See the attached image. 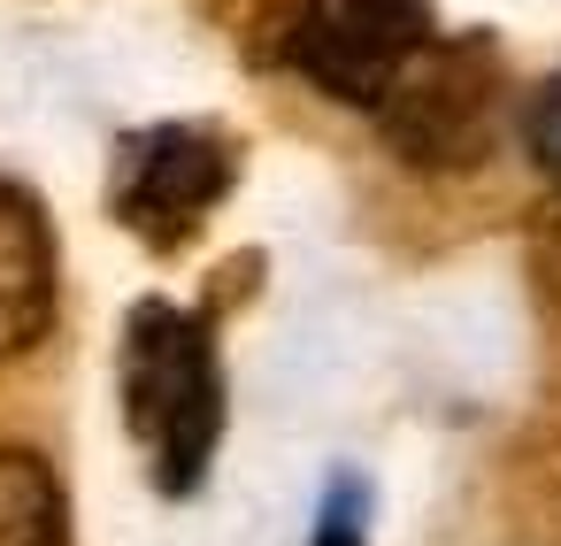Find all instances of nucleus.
<instances>
[{
  "label": "nucleus",
  "mask_w": 561,
  "mask_h": 546,
  "mask_svg": "<svg viewBox=\"0 0 561 546\" xmlns=\"http://www.w3.org/2000/svg\"><path fill=\"white\" fill-rule=\"evenodd\" d=\"M124 423L154 469V492L193 500L224 446V369L216 331L185 316L178 300H139L124 323Z\"/></svg>",
  "instance_id": "f257e3e1"
},
{
  "label": "nucleus",
  "mask_w": 561,
  "mask_h": 546,
  "mask_svg": "<svg viewBox=\"0 0 561 546\" xmlns=\"http://www.w3.org/2000/svg\"><path fill=\"white\" fill-rule=\"evenodd\" d=\"M507 124V70L492 39H423L377 101V132L415 170H477Z\"/></svg>",
  "instance_id": "f03ea898"
},
{
  "label": "nucleus",
  "mask_w": 561,
  "mask_h": 546,
  "mask_svg": "<svg viewBox=\"0 0 561 546\" xmlns=\"http://www.w3.org/2000/svg\"><path fill=\"white\" fill-rule=\"evenodd\" d=\"M239 155L224 132L208 124H147L116 147V178H108V208L131 239H147L154 254H178L231 193Z\"/></svg>",
  "instance_id": "7ed1b4c3"
},
{
  "label": "nucleus",
  "mask_w": 561,
  "mask_h": 546,
  "mask_svg": "<svg viewBox=\"0 0 561 546\" xmlns=\"http://www.w3.org/2000/svg\"><path fill=\"white\" fill-rule=\"evenodd\" d=\"M423 39H431L423 0H293L285 62L316 93H331L346 109H377Z\"/></svg>",
  "instance_id": "20e7f679"
},
{
  "label": "nucleus",
  "mask_w": 561,
  "mask_h": 546,
  "mask_svg": "<svg viewBox=\"0 0 561 546\" xmlns=\"http://www.w3.org/2000/svg\"><path fill=\"white\" fill-rule=\"evenodd\" d=\"M55 300H62L55 224L16 178H0V362L32 354L55 331Z\"/></svg>",
  "instance_id": "39448f33"
},
{
  "label": "nucleus",
  "mask_w": 561,
  "mask_h": 546,
  "mask_svg": "<svg viewBox=\"0 0 561 546\" xmlns=\"http://www.w3.org/2000/svg\"><path fill=\"white\" fill-rule=\"evenodd\" d=\"M0 546H78L70 538V492L47 454L0 446Z\"/></svg>",
  "instance_id": "423d86ee"
},
{
  "label": "nucleus",
  "mask_w": 561,
  "mask_h": 546,
  "mask_svg": "<svg viewBox=\"0 0 561 546\" xmlns=\"http://www.w3.org/2000/svg\"><path fill=\"white\" fill-rule=\"evenodd\" d=\"M523 147H530V162L561 185V70L523 101Z\"/></svg>",
  "instance_id": "0eeeda50"
},
{
  "label": "nucleus",
  "mask_w": 561,
  "mask_h": 546,
  "mask_svg": "<svg viewBox=\"0 0 561 546\" xmlns=\"http://www.w3.org/2000/svg\"><path fill=\"white\" fill-rule=\"evenodd\" d=\"M523 270H530V285H538V300L546 308H561V193L530 216V247H523Z\"/></svg>",
  "instance_id": "6e6552de"
},
{
  "label": "nucleus",
  "mask_w": 561,
  "mask_h": 546,
  "mask_svg": "<svg viewBox=\"0 0 561 546\" xmlns=\"http://www.w3.org/2000/svg\"><path fill=\"white\" fill-rule=\"evenodd\" d=\"M362 485L354 477H339L331 485V500H323V515H316V546H369V531H362Z\"/></svg>",
  "instance_id": "1a4fd4ad"
}]
</instances>
